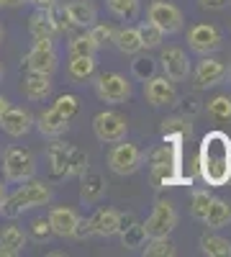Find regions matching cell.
<instances>
[{
  "label": "cell",
  "instance_id": "1",
  "mask_svg": "<svg viewBox=\"0 0 231 257\" xmlns=\"http://www.w3.org/2000/svg\"><path fill=\"white\" fill-rule=\"evenodd\" d=\"M198 173L211 185L221 188L231 180V137L226 132H208L200 142L198 152Z\"/></svg>",
  "mask_w": 231,
  "mask_h": 257
},
{
  "label": "cell",
  "instance_id": "2",
  "mask_svg": "<svg viewBox=\"0 0 231 257\" xmlns=\"http://www.w3.org/2000/svg\"><path fill=\"white\" fill-rule=\"evenodd\" d=\"M144 160L154 188H175L182 183V139H164Z\"/></svg>",
  "mask_w": 231,
  "mask_h": 257
},
{
  "label": "cell",
  "instance_id": "3",
  "mask_svg": "<svg viewBox=\"0 0 231 257\" xmlns=\"http://www.w3.org/2000/svg\"><path fill=\"white\" fill-rule=\"evenodd\" d=\"M52 201V188L47 183H41V180H26V185H21L13 196H8L3 201V208H0V213L8 219H16L21 216L24 211L29 208H36V206H47Z\"/></svg>",
  "mask_w": 231,
  "mask_h": 257
},
{
  "label": "cell",
  "instance_id": "4",
  "mask_svg": "<svg viewBox=\"0 0 231 257\" xmlns=\"http://www.w3.org/2000/svg\"><path fill=\"white\" fill-rule=\"evenodd\" d=\"M49 162H52V170L57 178H72L88 167L85 152L72 144H65V142H54L49 147Z\"/></svg>",
  "mask_w": 231,
  "mask_h": 257
},
{
  "label": "cell",
  "instance_id": "5",
  "mask_svg": "<svg viewBox=\"0 0 231 257\" xmlns=\"http://www.w3.org/2000/svg\"><path fill=\"white\" fill-rule=\"evenodd\" d=\"M3 170L11 183H26L36 175V157L26 147H11L3 157Z\"/></svg>",
  "mask_w": 231,
  "mask_h": 257
},
{
  "label": "cell",
  "instance_id": "6",
  "mask_svg": "<svg viewBox=\"0 0 231 257\" xmlns=\"http://www.w3.org/2000/svg\"><path fill=\"white\" fill-rule=\"evenodd\" d=\"M93 80H95L93 82L95 93H98V98L103 103L118 105V103H126L131 98V82L126 80L123 75H118V72H95Z\"/></svg>",
  "mask_w": 231,
  "mask_h": 257
},
{
  "label": "cell",
  "instance_id": "7",
  "mask_svg": "<svg viewBox=\"0 0 231 257\" xmlns=\"http://www.w3.org/2000/svg\"><path fill=\"white\" fill-rule=\"evenodd\" d=\"M146 231V239L149 237H170L177 226V211L170 201H157L152 213L146 216V221L141 224Z\"/></svg>",
  "mask_w": 231,
  "mask_h": 257
},
{
  "label": "cell",
  "instance_id": "8",
  "mask_svg": "<svg viewBox=\"0 0 231 257\" xmlns=\"http://www.w3.org/2000/svg\"><path fill=\"white\" fill-rule=\"evenodd\" d=\"M108 165H111V170L116 175H134L144 165V152L136 144H129V142L121 139L108 152Z\"/></svg>",
  "mask_w": 231,
  "mask_h": 257
},
{
  "label": "cell",
  "instance_id": "9",
  "mask_svg": "<svg viewBox=\"0 0 231 257\" xmlns=\"http://www.w3.org/2000/svg\"><path fill=\"white\" fill-rule=\"evenodd\" d=\"M24 64H26L29 72L54 75V72H57L54 39H34V47H31V52L24 57Z\"/></svg>",
  "mask_w": 231,
  "mask_h": 257
},
{
  "label": "cell",
  "instance_id": "10",
  "mask_svg": "<svg viewBox=\"0 0 231 257\" xmlns=\"http://www.w3.org/2000/svg\"><path fill=\"white\" fill-rule=\"evenodd\" d=\"M93 132L100 142L116 144L121 139H126V132H129V121L126 116L116 113V111H103L93 118Z\"/></svg>",
  "mask_w": 231,
  "mask_h": 257
},
{
  "label": "cell",
  "instance_id": "11",
  "mask_svg": "<svg viewBox=\"0 0 231 257\" xmlns=\"http://www.w3.org/2000/svg\"><path fill=\"white\" fill-rule=\"evenodd\" d=\"M144 98L149 105L154 108H162V105H172L177 100V90H175V82L170 77H159L152 75L149 80H144Z\"/></svg>",
  "mask_w": 231,
  "mask_h": 257
},
{
  "label": "cell",
  "instance_id": "12",
  "mask_svg": "<svg viewBox=\"0 0 231 257\" xmlns=\"http://www.w3.org/2000/svg\"><path fill=\"white\" fill-rule=\"evenodd\" d=\"M187 44L195 54H213L221 49V31L213 24H195L187 31Z\"/></svg>",
  "mask_w": 231,
  "mask_h": 257
},
{
  "label": "cell",
  "instance_id": "13",
  "mask_svg": "<svg viewBox=\"0 0 231 257\" xmlns=\"http://www.w3.org/2000/svg\"><path fill=\"white\" fill-rule=\"evenodd\" d=\"M228 75V67L221 62V59H213V57H208L198 62V67L193 72V85H195V90H208V88H213V85L223 82Z\"/></svg>",
  "mask_w": 231,
  "mask_h": 257
},
{
  "label": "cell",
  "instance_id": "14",
  "mask_svg": "<svg viewBox=\"0 0 231 257\" xmlns=\"http://www.w3.org/2000/svg\"><path fill=\"white\" fill-rule=\"evenodd\" d=\"M149 21L164 34H177L182 29V11L167 0H154L149 6Z\"/></svg>",
  "mask_w": 231,
  "mask_h": 257
},
{
  "label": "cell",
  "instance_id": "15",
  "mask_svg": "<svg viewBox=\"0 0 231 257\" xmlns=\"http://www.w3.org/2000/svg\"><path fill=\"white\" fill-rule=\"evenodd\" d=\"M159 64H162L164 77H170L172 82H182V80H187V75H190V59H187V54L180 47L162 49Z\"/></svg>",
  "mask_w": 231,
  "mask_h": 257
},
{
  "label": "cell",
  "instance_id": "16",
  "mask_svg": "<svg viewBox=\"0 0 231 257\" xmlns=\"http://www.w3.org/2000/svg\"><path fill=\"white\" fill-rule=\"evenodd\" d=\"M88 226L93 237H113L121 229V213L116 208H98L88 219Z\"/></svg>",
  "mask_w": 231,
  "mask_h": 257
},
{
  "label": "cell",
  "instance_id": "17",
  "mask_svg": "<svg viewBox=\"0 0 231 257\" xmlns=\"http://www.w3.org/2000/svg\"><path fill=\"white\" fill-rule=\"evenodd\" d=\"M0 126L8 137H24L31 132L34 126V116L24 108H8L3 116H0Z\"/></svg>",
  "mask_w": 231,
  "mask_h": 257
},
{
  "label": "cell",
  "instance_id": "18",
  "mask_svg": "<svg viewBox=\"0 0 231 257\" xmlns=\"http://www.w3.org/2000/svg\"><path fill=\"white\" fill-rule=\"evenodd\" d=\"M47 219H49V224H52V229H54V237H72V234H75V226H77V221H80L77 211L62 208V206L52 208Z\"/></svg>",
  "mask_w": 231,
  "mask_h": 257
},
{
  "label": "cell",
  "instance_id": "19",
  "mask_svg": "<svg viewBox=\"0 0 231 257\" xmlns=\"http://www.w3.org/2000/svg\"><path fill=\"white\" fill-rule=\"evenodd\" d=\"M36 126H39V132L44 134V137H52V139H57V137H62L67 132V126H70V121L62 116L57 108H47V111H41L39 113V118H36Z\"/></svg>",
  "mask_w": 231,
  "mask_h": 257
},
{
  "label": "cell",
  "instance_id": "20",
  "mask_svg": "<svg viewBox=\"0 0 231 257\" xmlns=\"http://www.w3.org/2000/svg\"><path fill=\"white\" fill-rule=\"evenodd\" d=\"M29 237L24 229L18 226H6L3 231H0V257H16L24 252Z\"/></svg>",
  "mask_w": 231,
  "mask_h": 257
},
{
  "label": "cell",
  "instance_id": "21",
  "mask_svg": "<svg viewBox=\"0 0 231 257\" xmlns=\"http://www.w3.org/2000/svg\"><path fill=\"white\" fill-rule=\"evenodd\" d=\"M65 8L72 18V24L80 26V29H90L98 21V11H95V6L90 3V0H72V3H67Z\"/></svg>",
  "mask_w": 231,
  "mask_h": 257
},
{
  "label": "cell",
  "instance_id": "22",
  "mask_svg": "<svg viewBox=\"0 0 231 257\" xmlns=\"http://www.w3.org/2000/svg\"><path fill=\"white\" fill-rule=\"evenodd\" d=\"M113 44H116V49H118L121 54H129V57H134V54H139V52L144 49V47H141V39H139V29H134V26L116 29Z\"/></svg>",
  "mask_w": 231,
  "mask_h": 257
},
{
  "label": "cell",
  "instance_id": "23",
  "mask_svg": "<svg viewBox=\"0 0 231 257\" xmlns=\"http://www.w3.org/2000/svg\"><path fill=\"white\" fill-rule=\"evenodd\" d=\"M24 93L29 100H44L52 93V75L41 72H29L24 80Z\"/></svg>",
  "mask_w": 231,
  "mask_h": 257
},
{
  "label": "cell",
  "instance_id": "24",
  "mask_svg": "<svg viewBox=\"0 0 231 257\" xmlns=\"http://www.w3.org/2000/svg\"><path fill=\"white\" fill-rule=\"evenodd\" d=\"M162 139H185L193 134V123L185 113H177V116H170L162 121Z\"/></svg>",
  "mask_w": 231,
  "mask_h": 257
},
{
  "label": "cell",
  "instance_id": "25",
  "mask_svg": "<svg viewBox=\"0 0 231 257\" xmlns=\"http://www.w3.org/2000/svg\"><path fill=\"white\" fill-rule=\"evenodd\" d=\"M29 34L34 39H54L59 34L57 26H54V21H52V16H49V11L31 13V18H29Z\"/></svg>",
  "mask_w": 231,
  "mask_h": 257
},
{
  "label": "cell",
  "instance_id": "26",
  "mask_svg": "<svg viewBox=\"0 0 231 257\" xmlns=\"http://www.w3.org/2000/svg\"><path fill=\"white\" fill-rule=\"evenodd\" d=\"M208 229H223L231 224V203L223 201V198H213L211 206H208V213H205V219Z\"/></svg>",
  "mask_w": 231,
  "mask_h": 257
},
{
  "label": "cell",
  "instance_id": "27",
  "mask_svg": "<svg viewBox=\"0 0 231 257\" xmlns=\"http://www.w3.org/2000/svg\"><path fill=\"white\" fill-rule=\"evenodd\" d=\"M98 72L95 57H70V77L75 82H90Z\"/></svg>",
  "mask_w": 231,
  "mask_h": 257
},
{
  "label": "cell",
  "instance_id": "28",
  "mask_svg": "<svg viewBox=\"0 0 231 257\" xmlns=\"http://www.w3.org/2000/svg\"><path fill=\"white\" fill-rule=\"evenodd\" d=\"M82 190H80V196H82V201H98L103 193H106V183H103V178L98 175V173H93V170H82Z\"/></svg>",
  "mask_w": 231,
  "mask_h": 257
},
{
  "label": "cell",
  "instance_id": "29",
  "mask_svg": "<svg viewBox=\"0 0 231 257\" xmlns=\"http://www.w3.org/2000/svg\"><path fill=\"white\" fill-rule=\"evenodd\" d=\"M200 252L208 257H231V242L223 237H216V234H203Z\"/></svg>",
  "mask_w": 231,
  "mask_h": 257
},
{
  "label": "cell",
  "instance_id": "30",
  "mask_svg": "<svg viewBox=\"0 0 231 257\" xmlns=\"http://www.w3.org/2000/svg\"><path fill=\"white\" fill-rule=\"evenodd\" d=\"M118 234H121V244H123L126 249H141V247L146 244V231H144V226H141L139 221L126 224Z\"/></svg>",
  "mask_w": 231,
  "mask_h": 257
},
{
  "label": "cell",
  "instance_id": "31",
  "mask_svg": "<svg viewBox=\"0 0 231 257\" xmlns=\"http://www.w3.org/2000/svg\"><path fill=\"white\" fill-rule=\"evenodd\" d=\"M141 249H144L146 257H172V254H177V247L170 237H149V242Z\"/></svg>",
  "mask_w": 231,
  "mask_h": 257
},
{
  "label": "cell",
  "instance_id": "32",
  "mask_svg": "<svg viewBox=\"0 0 231 257\" xmlns=\"http://www.w3.org/2000/svg\"><path fill=\"white\" fill-rule=\"evenodd\" d=\"M106 6H108V11H111L116 18H121V21H134V18H139V8H141L139 0H106Z\"/></svg>",
  "mask_w": 231,
  "mask_h": 257
},
{
  "label": "cell",
  "instance_id": "33",
  "mask_svg": "<svg viewBox=\"0 0 231 257\" xmlns=\"http://www.w3.org/2000/svg\"><path fill=\"white\" fill-rule=\"evenodd\" d=\"M164 36H167V34H164L162 29H157L152 21H146V24L139 26V39H141V47H144V49H157V47H162Z\"/></svg>",
  "mask_w": 231,
  "mask_h": 257
},
{
  "label": "cell",
  "instance_id": "34",
  "mask_svg": "<svg viewBox=\"0 0 231 257\" xmlns=\"http://www.w3.org/2000/svg\"><path fill=\"white\" fill-rule=\"evenodd\" d=\"M98 44L90 39V34H77L70 41V57H95Z\"/></svg>",
  "mask_w": 231,
  "mask_h": 257
},
{
  "label": "cell",
  "instance_id": "35",
  "mask_svg": "<svg viewBox=\"0 0 231 257\" xmlns=\"http://www.w3.org/2000/svg\"><path fill=\"white\" fill-rule=\"evenodd\" d=\"M213 196L208 190H193V198H190V213H193V219L203 221L205 219V213H208V206H211Z\"/></svg>",
  "mask_w": 231,
  "mask_h": 257
},
{
  "label": "cell",
  "instance_id": "36",
  "mask_svg": "<svg viewBox=\"0 0 231 257\" xmlns=\"http://www.w3.org/2000/svg\"><path fill=\"white\" fill-rule=\"evenodd\" d=\"M205 108L216 121H228L231 118V98L228 95H216V98L208 100Z\"/></svg>",
  "mask_w": 231,
  "mask_h": 257
},
{
  "label": "cell",
  "instance_id": "37",
  "mask_svg": "<svg viewBox=\"0 0 231 257\" xmlns=\"http://www.w3.org/2000/svg\"><path fill=\"white\" fill-rule=\"evenodd\" d=\"M52 108H57L62 116H65L67 121H72L75 116H77V111H80V98L77 95H70V93H65V95H59L57 100H54V105Z\"/></svg>",
  "mask_w": 231,
  "mask_h": 257
},
{
  "label": "cell",
  "instance_id": "38",
  "mask_svg": "<svg viewBox=\"0 0 231 257\" xmlns=\"http://www.w3.org/2000/svg\"><path fill=\"white\" fill-rule=\"evenodd\" d=\"M90 39L98 44V49L100 47H106V44H113V34H116V29L111 26V24H93L90 26Z\"/></svg>",
  "mask_w": 231,
  "mask_h": 257
},
{
  "label": "cell",
  "instance_id": "39",
  "mask_svg": "<svg viewBox=\"0 0 231 257\" xmlns=\"http://www.w3.org/2000/svg\"><path fill=\"white\" fill-rule=\"evenodd\" d=\"M49 16H52V21H54V26H57L59 34H70V31H72L75 24H72V18H70V13H67L65 6H59V3H57V6L49 11Z\"/></svg>",
  "mask_w": 231,
  "mask_h": 257
},
{
  "label": "cell",
  "instance_id": "40",
  "mask_svg": "<svg viewBox=\"0 0 231 257\" xmlns=\"http://www.w3.org/2000/svg\"><path fill=\"white\" fill-rule=\"evenodd\" d=\"M31 237H34L39 244H47V242H52V237H54V229H52L49 219H36V221L31 224Z\"/></svg>",
  "mask_w": 231,
  "mask_h": 257
},
{
  "label": "cell",
  "instance_id": "41",
  "mask_svg": "<svg viewBox=\"0 0 231 257\" xmlns=\"http://www.w3.org/2000/svg\"><path fill=\"white\" fill-rule=\"evenodd\" d=\"M136 57V54H134ZM131 70H134V75L139 77V80H149L152 75H154V70H157V64H154V59H149V57H136L134 62H131Z\"/></svg>",
  "mask_w": 231,
  "mask_h": 257
},
{
  "label": "cell",
  "instance_id": "42",
  "mask_svg": "<svg viewBox=\"0 0 231 257\" xmlns=\"http://www.w3.org/2000/svg\"><path fill=\"white\" fill-rule=\"evenodd\" d=\"M226 3H228V0H200V6L208 8V11H221Z\"/></svg>",
  "mask_w": 231,
  "mask_h": 257
},
{
  "label": "cell",
  "instance_id": "43",
  "mask_svg": "<svg viewBox=\"0 0 231 257\" xmlns=\"http://www.w3.org/2000/svg\"><path fill=\"white\" fill-rule=\"evenodd\" d=\"M29 3H34L36 11H52L57 6V0H29Z\"/></svg>",
  "mask_w": 231,
  "mask_h": 257
},
{
  "label": "cell",
  "instance_id": "44",
  "mask_svg": "<svg viewBox=\"0 0 231 257\" xmlns=\"http://www.w3.org/2000/svg\"><path fill=\"white\" fill-rule=\"evenodd\" d=\"M24 3H29V0H3V6H8V8H18Z\"/></svg>",
  "mask_w": 231,
  "mask_h": 257
},
{
  "label": "cell",
  "instance_id": "45",
  "mask_svg": "<svg viewBox=\"0 0 231 257\" xmlns=\"http://www.w3.org/2000/svg\"><path fill=\"white\" fill-rule=\"evenodd\" d=\"M8 108H11V105H8V100H6L3 95H0V116H3V113H6Z\"/></svg>",
  "mask_w": 231,
  "mask_h": 257
},
{
  "label": "cell",
  "instance_id": "46",
  "mask_svg": "<svg viewBox=\"0 0 231 257\" xmlns=\"http://www.w3.org/2000/svg\"><path fill=\"white\" fill-rule=\"evenodd\" d=\"M3 201H6V190H3V183H0V208H3Z\"/></svg>",
  "mask_w": 231,
  "mask_h": 257
},
{
  "label": "cell",
  "instance_id": "47",
  "mask_svg": "<svg viewBox=\"0 0 231 257\" xmlns=\"http://www.w3.org/2000/svg\"><path fill=\"white\" fill-rule=\"evenodd\" d=\"M0 41H3V26H0Z\"/></svg>",
  "mask_w": 231,
  "mask_h": 257
},
{
  "label": "cell",
  "instance_id": "48",
  "mask_svg": "<svg viewBox=\"0 0 231 257\" xmlns=\"http://www.w3.org/2000/svg\"><path fill=\"white\" fill-rule=\"evenodd\" d=\"M0 8H3V0H0Z\"/></svg>",
  "mask_w": 231,
  "mask_h": 257
},
{
  "label": "cell",
  "instance_id": "49",
  "mask_svg": "<svg viewBox=\"0 0 231 257\" xmlns=\"http://www.w3.org/2000/svg\"><path fill=\"white\" fill-rule=\"evenodd\" d=\"M0 77H3V70H0Z\"/></svg>",
  "mask_w": 231,
  "mask_h": 257
},
{
  "label": "cell",
  "instance_id": "50",
  "mask_svg": "<svg viewBox=\"0 0 231 257\" xmlns=\"http://www.w3.org/2000/svg\"><path fill=\"white\" fill-rule=\"evenodd\" d=\"M228 75H231V70H228Z\"/></svg>",
  "mask_w": 231,
  "mask_h": 257
}]
</instances>
